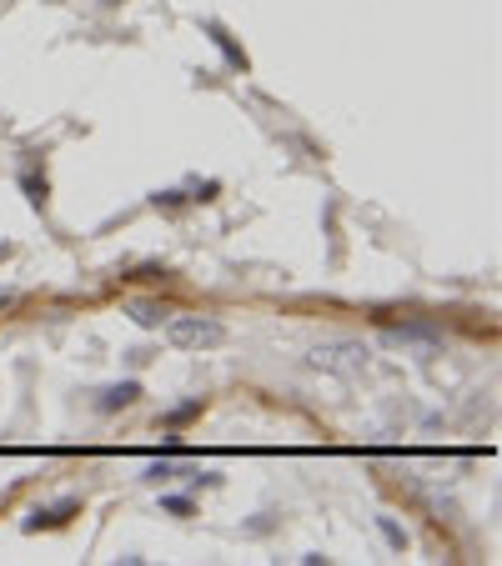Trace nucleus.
I'll list each match as a JSON object with an SVG mask.
<instances>
[{"label":"nucleus","mask_w":502,"mask_h":566,"mask_svg":"<svg viewBox=\"0 0 502 566\" xmlns=\"http://www.w3.org/2000/svg\"><path fill=\"white\" fill-rule=\"evenodd\" d=\"M171 342L176 346H216L221 342V326H216V321H176V326H171Z\"/></svg>","instance_id":"1"}]
</instances>
